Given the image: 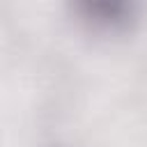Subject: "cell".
I'll use <instances>...</instances> for the list:
<instances>
[{
  "instance_id": "1",
  "label": "cell",
  "mask_w": 147,
  "mask_h": 147,
  "mask_svg": "<svg viewBox=\"0 0 147 147\" xmlns=\"http://www.w3.org/2000/svg\"><path fill=\"white\" fill-rule=\"evenodd\" d=\"M87 9V16H92L87 23L99 28V30H119L124 25H129L131 18H126V14L131 16V7L126 5H110V2H101V5H85Z\"/></svg>"
}]
</instances>
